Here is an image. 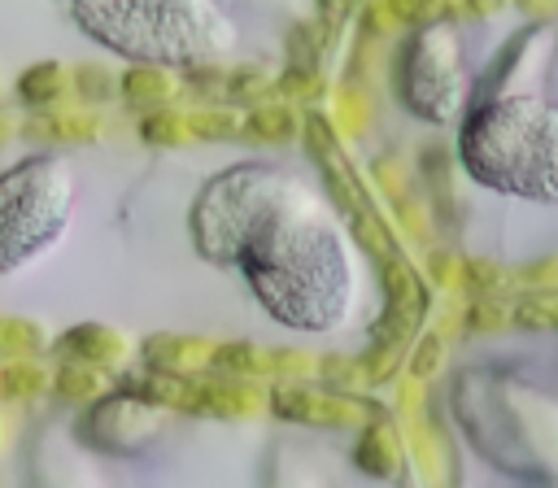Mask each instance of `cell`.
Wrapping results in <instances>:
<instances>
[{"label": "cell", "mask_w": 558, "mask_h": 488, "mask_svg": "<svg viewBox=\"0 0 558 488\" xmlns=\"http://www.w3.org/2000/svg\"><path fill=\"white\" fill-rule=\"evenodd\" d=\"M379 274H384V292H388V305H401L410 314H423V283L414 279V270L397 257L379 261Z\"/></svg>", "instance_id": "cell-6"}, {"label": "cell", "mask_w": 558, "mask_h": 488, "mask_svg": "<svg viewBox=\"0 0 558 488\" xmlns=\"http://www.w3.org/2000/svg\"><path fill=\"white\" fill-rule=\"evenodd\" d=\"M388 449H392L388 431H384V427H371V431H366V440L357 444V462H362L371 475H388V471L397 466V457H392Z\"/></svg>", "instance_id": "cell-11"}, {"label": "cell", "mask_w": 558, "mask_h": 488, "mask_svg": "<svg viewBox=\"0 0 558 488\" xmlns=\"http://www.w3.org/2000/svg\"><path fill=\"white\" fill-rule=\"evenodd\" d=\"M497 322H506V318H501L493 305H475V309L466 314V327H475V331H480V327H497Z\"/></svg>", "instance_id": "cell-21"}, {"label": "cell", "mask_w": 558, "mask_h": 488, "mask_svg": "<svg viewBox=\"0 0 558 488\" xmlns=\"http://www.w3.org/2000/svg\"><path fill=\"white\" fill-rule=\"evenodd\" d=\"M39 383H44V370L31 366V362L4 366V375H0V392L4 396H31V392H39Z\"/></svg>", "instance_id": "cell-16"}, {"label": "cell", "mask_w": 558, "mask_h": 488, "mask_svg": "<svg viewBox=\"0 0 558 488\" xmlns=\"http://www.w3.org/2000/svg\"><path fill=\"white\" fill-rule=\"evenodd\" d=\"M26 131H31V135H65V139H92L100 126H96V118H87V113H61V118H39V122H31Z\"/></svg>", "instance_id": "cell-10"}, {"label": "cell", "mask_w": 558, "mask_h": 488, "mask_svg": "<svg viewBox=\"0 0 558 488\" xmlns=\"http://www.w3.org/2000/svg\"><path fill=\"white\" fill-rule=\"evenodd\" d=\"M449 9L453 4H445V0H384V13L392 22H405V26H423V22H432V17L449 13Z\"/></svg>", "instance_id": "cell-12"}, {"label": "cell", "mask_w": 558, "mask_h": 488, "mask_svg": "<svg viewBox=\"0 0 558 488\" xmlns=\"http://www.w3.org/2000/svg\"><path fill=\"white\" fill-rule=\"evenodd\" d=\"M262 357H266V353H257V349H248V344H222V349H209V366H218V370H244V375H257V370H262Z\"/></svg>", "instance_id": "cell-14"}, {"label": "cell", "mask_w": 558, "mask_h": 488, "mask_svg": "<svg viewBox=\"0 0 558 488\" xmlns=\"http://www.w3.org/2000/svg\"><path fill=\"white\" fill-rule=\"evenodd\" d=\"M432 362H440V340H436V335H432V340H423V353H418L414 370H418V375H427V370H432Z\"/></svg>", "instance_id": "cell-22"}, {"label": "cell", "mask_w": 558, "mask_h": 488, "mask_svg": "<svg viewBox=\"0 0 558 488\" xmlns=\"http://www.w3.org/2000/svg\"><path fill=\"white\" fill-rule=\"evenodd\" d=\"M70 209V183L61 161H26L0 179V270L35 257L57 240Z\"/></svg>", "instance_id": "cell-2"}, {"label": "cell", "mask_w": 558, "mask_h": 488, "mask_svg": "<svg viewBox=\"0 0 558 488\" xmlns=\"http://www.w3.org/2000/svg\"><path fill=\"white\" fill-rule=\"evenodd\" d=\"M122 96L135 100V105H157V100L170 96V78H166L161 70H126Z\"/></svg>", "instance_id": "cell-9"}, {"label": "cell", "mask_w": 558, "mask_h": 488, "mask_svg": "<svg viewBox=\"0 0 558 488\" xmlns=\"http://www.w3.org/2000/svg\"><path fill=\"white\" fill-rule=\"evenodd\" d=\"M70 344H87V349H78L74 357L87 366H105V362H113L118 357V335L113 331H105V327H74L70 335H65Z\"/></svg>", "instance_id": "cell-8"}, {"label": "cell", "mask_w": 558, "mask_h": 488, "mask_svg": "<svg viewBox=\"0 0 558 488\" xmlns=\"http://www.w3.org/2000/svg\"><path fill=\"white\" fill-rule=\"evenodd\" d=\"M74 17L135 57H214L231 48V22L209 0H74Z\"/></svg>", "instance_id": "cell-1"}, {"label": "cell", "mask_w": 558, "mask_h": 488, "mask_svg": "<svg viewBox=\"0 0 558 488\" xmlns=\"http://www.w3.org/2000/svg\"><path fill=\"white\" fill-rule=\"evenodd\" d=\"M270 405L283 418H301V423H357L366 418V410L340 392H314V388H296V383H279L270 392Z\"/></svg>", "instance_id": "cell-3"}, {"label": "cell", "mask_w": 558, "mask_h": 488, "mask_svg": "<svg viewBox=\"0 0 558 488\" xmlns=\"http://www.w3.org/2000/svg\"><path fill=\"white\" fill-rule=\"evenodd\" d=\"M279 87H283V91H296V96H314V91H318V78H314V70L292 65V70L279 78Z\"/></svg>", "instance_id": "cell-20"}, {"label": "cell", "mask_w": 558, "mask_h": 488, "mask_svg": "<svg viewBox=\"0 0 558 488\" xmlns=\"http://www.w3.org/2000/svg\"><path fill=\"white\" fill-rule=\"evenodd\" d=\"M61 87H65L61 65H31V70L22 74V83H17V96H22L26 105H48V100L61 96Z\"/></svg>", "instance_id": "cell-7"}, {"label": "cell", "mask_w": 558, "mask_h": 488, "mask_svg": "<svg viewBox=\"0 0 558 488\" xmlns=\"http://www.w3.org/2000/svg\"><path fill=\"white\" fill-rule=\"evenodd\" d=\"M248 139H270V144H283V139H292L296 135V113L288 109V105H257L248 118H244V126H240Z\"/></svg>", "instance_id": "cell-4"}, {"label": "cell", "mask_w": 558, "mask_h": 488, "mask_svg": "<svg viewBox=\"0 0 558 488\" xmlns=\"http://www.w3.org/2000/svg\"><path fill=\"white\" fill-rule=\"evenodd\" d=\"M39 349V331L17 318H0V353H31Z\"/></svg>", "instance_id": "cell-17"}, {"label": "cell", "mask_w": 558, "mask_h": 488, "mask_svg": "<svg viewBox=\"0 0 558 488\" xmlns=\"http://www.w3.org/2000/svg\"><path fill=\"white\" fill-rule=\"evenodd\" d=\"M74 87L87 96V100H105L109 91H113V83L100 74V70H78V78H74Z\"/></svg>", "instance_id": "cell-19"}, {"label": "cell", "mask_w": 558, "mask_h": 488, "mask_svg": "<svg viewBox=\"0 0 558 488\" xmlns=\"http://www.w3.org/2000/svg\"><path fill=\"white\" fill-rule=\"evenodd\" d=\"M148 362L161 366V370H187L196 362H209V344L201 340H179V335H153L148 340Z\"/></svg>", "instance_id": "cell-5"}, {"label": "cell", "mask_w": 558, "mask_h": 488, "mask_svg": "<svg viewBox=\"0 0 558 488\" xmlns=\"http://www.w3.org/2000/svg\"><path fill=\"white\" fill-rule=\"evenodd\" d=\"M187 135H201V139H227L235 131V118L227 109H201V113H187Z\"/></svg>", "instance_id": "cell-15"}, {"label": "cell", "mask_w": 558, "mask_h": 488, "mask_svg": "<svg viewBox=\"0 0 558 488\" xmlns=\"http://www.w3.org/2000/svg\"><path fill=\"white\" fill-rule=\"evenodd\" d=\"M57 392H61L65 401H83V396L96 392V375H92L83 362H74V366H65V370L57 375Z\"/></svg>", "instance_id": "cell-18"}, {"label": "cell", "mask_w": 558, "mask_h": 488, "mask_svg": "<svg viewBox=\"0 0 558 488\" xmlns=\"http://www.w3.org/2000/svg\"><path fill=\"white\" fill-rule=\"evenodd\" d=\"M140 135H144L148 144H183V139H187V122H183L179 113H148V118L140 122Z\"/></svg>", "instance_id": "cell-13"}]
</instances>
